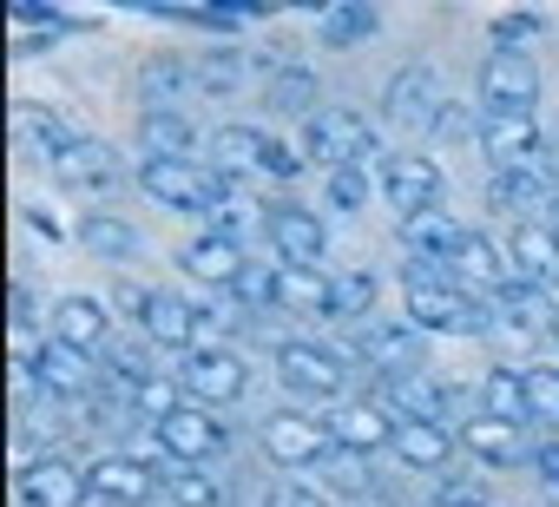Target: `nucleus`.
Segmentation results:
<instances>
[{
    "label": "nucleus",
    "instance_id": "f257e3e1",
    "mask_svg": "<svg viewBox=\"0 0 559 507\" xmlns=\"http://www.w3.org/2000/svg\"><path fill=\"white\" fill-rule=\"evenodd\" d=\"M402 291H408V330H421V337H487L493 330L487 304L467 297L461 284H448V264H408Z\"/></svg>",
    "mask_w": 559,
    "mask_h": 507
},
{
    "label": "nucleus",
    "instance_id": "f03ea898",
    "mask_svg": "<svg viewBox=\"0 0 559 507\" xmlns=\"http://www.w3.org/2000/svg\"><path fill=\"white\" fill-rule=\"evenodd\" d=\"M276 382H284V396L297 409H310V415L349 402V369L323 343H276Z\"/></svg>",
    "mask_w": 559,
    "mask_h": 507
},
{
    "label": "nucleus",
    "instance_id": "7ed1b4c3",
    "mask_svg": "<svg viewBox=\"0 0 559 507\" xmlns=\"http://www.w3.org/2000/svg\"><path fill=\"white\" fill-rule=\"evenodd\" d=\"M139 185H145L165 211H198V217H211V211L230 198V185H224L217 172H204L198 158H139Z\"/></svg>",
    "mask_w": 559,
    "mask_h": 507
},
{
    "label": "nucleus",
    "instance_id": "20e7f679",
    "mask_svg": "<svg viewBox=\"0 0 559 507\" xmlns=\"http://www.w3.org/2000/svg\"><path fill=\"white\" fill-rule=\"evenodd\" d=\"M310 158L330 165V172H343V165L369 172V158H389V152H382V139L369 132L362 113H349V106H323V113H310Z\"/></svg>",
    "mask_w": 559,
    "mask_h": 507
},
{
    "label": "nucleus",
    "instance_id": "39448f33",
    "mask_svg": "<svg viewBox=\"0 0 559 507\" xmlns=\"http://www.w3.org/2000/svg\"><path fill=\"white\" fill-rule=\"evenodd\" d=\"M152 435H158V455H171V468H204V461L224 455V441H230V428L217 422V409H198V402L171 409Z\"/></svg>",
    "mask_w": 559,
    "mask_h": 507
},
{
    "label": "nucleus",
    "instance_id": "423d86ee",
    "mask_svg": "<svg viewBox=\"0 0 559 507\" xmlns=\"http://www.w3.org/2000/svg\"><path fill=\"white\" fill-rule=\"evenodd\" d=\"M263 237L276 250V264H290V271H317L323 264V250H330V231L310 204H270L263 211Z\"/></svg>",
    "mask_w": 559,
    "mask_h": 507
},
{
    "label": "nucleus",
    "instance_id": "0eeeda50",
    "mask_svg": "<svg viewBox=\"0 0 559 507\" xmlns=\"http://www.w3.org/2000/svg\"><path fill=\"white\" fill-rule=\"evenodd\" d=\"M263 455L276 468H317L336 448H330L323 415H310V409H276V415H263Z\"/></svg>",
    "mask_w": 559,
    "mask_h": 507
},
{
    "label": "nucleus",
    "instance_id": "6e6552de",
    "mask_svg": "<svg viewBox=\"0 0 559 507\" xmlns=\"http://www.w3.org/2000/svg\"><path fill=\"white\" fill-rule=\"evenodd\" d=\"M539 99V67L526 47H493L480 60V106L487 113H533Z\"/></svg>",
    "mask_w": 559,
    "mask_h": 507
},
{
    "label": "nucleus",
    "instance_id": "1a4fd4ad",
    "mask_svg": "<svg viewBox=\"0 0 559 507\" xmlns=\"http://www.w3.org/2000/svg\"><path fill=\"white\" fill-rule=\"evenodd\" d=\"M178 389H185L198 409H224V402H237V396L250 389V369H243L237 350H185Z\"/></svg>",
    "mask_w": 559,
    "mask_h": 507
},
{
    "label": "nucleus",
    "instance_id": "9d476101",
    "mask_svg": "<svg viewBox=\"0 0 559 507\" xmlns=\"http://www.w3.org/2000/svg\"><path fill=\"white\" fill-rule=\"evenodd\" d=\"M441 191H448V178H441L435 158H421V152L382 158V198H389L402 217H415V211H441Z\"/></svg>",
    "mask_w": 559,
    "mask_h": 507
},
{
    "label": "nucleus",
    "instance_id": "9b49d317",
    "mask_svg": "<svg viewBox=\"0 0 559 507\" xmlns=\"http://www.w3.org/2000/svg\"><path fill=\"white\" fill-rule=\"evenodd\" d=\"M382 409H389V422H435V428L454 422V396H448V382H435L428 369L382 376Z\"/></svg>",
    "mask_w": 559,
    "mask_h": 507
},
{
    "label": "nucleus",
    "instance_id": "f8f14e48",
    "mask_svg": "<svg viewBox=\"0 0 559 507\" xmlns=\"http://www.w3.org/2000/svg\"><path fill=\"white\" fill-rule=\"evenodd\" d=\"M323 428H330V448H336V455L376 461V455L389 448V428H395V422H389L382 402H356V396H349V402H336V409L323 415Z\"/></svg>",
    "mask_w": 559,
    "mask_h": 507
},
{
    "label": "nucleus",
    "instance_id": "ddd939ff",
    "mask_svg": "<svg viewBox=\"0 0 559 507\" xmlns=\"http://www.w3.org/2000/svg\"><path fill=\"white\" fill-rule=\"evenodd\" d=\"M382 106H389V119L395 126H415V132H435V119H441V73L435 67H402L395 80H389V93H382Z\"/></svg>",
    "mask_w": 559,
    "mask_h": 507
},
{
    "label": "nucleus",
    "instance_id": "4468645a",
    "mask_svg": "<svg viewBox=\"0 0 559 507\" xmlns=\"http://www.w3.org/2000/svg\"><path fill=\"white\" fill-rule=\"evenodd\" d=\"M507 271L520 284H533V291H552L559 284V237H552V224H539V217L513 224V237H507Z\"/></svg>",
    "mask_w": 559,
    "mask_h": 507
},
{
    "label": "nucleus",
    "instance_id": "2eb2a0df",
    "mask_svg": "<svg viewBox=\"0 0 559 507\" xmlns=\"http://www.w3.org/2000/svg\"><path fill=\"white\" fill-rule=\"evenodd\" d=\"M47 343H67V350H80V356H106V343H112L106 304L86 297V291L60 297V304H53V337H47Z\"/></svg>",
    "mask_w": 559,
    "mask_h": 507
},
{
    "label": "nucleus",
    "instance_id": "dca6fc26",
    "mask_svg": "<svg viewBox=\"0 0 559 507\" xmlns=\"http://www.w3.org/2000/svg\"><path fill=\"white\" fill-rule=\"evenodd\" d=\"M21 500L27 507H80L86 500V468L67 455H34L21 468Z\"/></svg>",
    "mask_w": 559,
    "mask_h": 507
},
{
    "label": "nucleus",
    "instance_id": "f3484780",
    "mask_svg": "<svg viewBox=\"0 0 559 507\" xmlns=\"http://www.w3.org/2000/svg\"><path fill=\"white\" fill-rule=\"evenodd\" d=\"M53 178H60V185H73V191H86V198H106V191H119V185H126V165H119V152H112V145L80 139L73 152H60V158H53Z\"/></svg>",
    "mask_w": 559,
    "mask_h": 507
},
{
    "label": "nucleus",
    "instance_id": "a211bd4d",
    "mask_svg": "<svg viewBox=\"0 0 559 507\" xmlns=\"http://www.w3.org/2000/svg\"><path fill=\"white\" fill-rule=\"evenodd\" d=\"M539 119L533 113H487L480 119V152L493 158V172H507V165H533L539 158Z\"/></svg>",
    "mask_w": 559,
    "mask_h": 507
},
{
    "label": "nucleus",
    "instance_id": "6ab92c4d",
    "mask_svg": "<svg viewBox=\"0 0 559 507\" xmlns=\"http://www.w3.org/2000/svg\"><path fill=\"white\" fill-rule=\"evenodd\" d=\"M356 356L376 376H408V369H421V330H408V323H369L356 337Z\"/></svg>",
    "mask_w": 559,
    "mask_h": 507
},
{
    "label": "nucleus",
    "instance_id": "aec40b11",
    "mask_svg": "<svg viewBox=\"0 0 559 507\" xmlns=\"http://www.w3.org/2000/svg\"><path fill=\"white\" fill-rule=\"evenodd\" d=\"M86 494H106V500L139 507V500H152V494H158V474H152L139 455H99V461L86 468Z\"/></svg>",
    "mask_w": 559,
    "mask_h": 507
},
{
    "label": "nucleus",
    "instance_id": "412c9836",
    "mask_svg": "<svg viewBox=\"0 0 559 507\" xmlns=\"http://www.w3.org/2000/svg\"><path fill=\"white\" fill-rule=\"evenodd\" d=\"M395 231H402V250H408L415 264H454V250H461V237H467L448 211H415V217H402Z\"/></svg>",
    "mask_w": 559,
    "mask_h": 507
},
{
    "label": "nucleus",
    "instance_id": "4be33fe9",
    "mask_svg": "<svg viewBox=\"0 0 559 507\" xmlns=\"http://www.w3.org/2000/svg\"><path fill=\"white\" fill-rule=\"evenodd\" d=\"M461 284H474V297H493V291H507L513 284V271H507V250L493 244V237H480V231H467L461 237V250H454V264H448Z\"/></svg>",
    "mask_w": 559,
    "mask_h": 507
},
{
    "label": "nucleus",
    "instance_id": "5701e85b",
    "mask_svg": "<svg viewBox=\"0 0 559 507\" xmlns=\"http://www.w3.org/2000/svg\"><path fill=\"white\" fill-rule=\"evenodd\" d=\"M454 441H467V455H474V461H487V468H520V461L533 455V441H526V428H520V422H487V415H480V422H467Z\"/></svg>",
    "mask_w": 559,
    "mask_h": 507
},
{
    "label": "nucleus",
    "instance_id": "b1692460",
    "mask_svg": "<svg viewBox=\"0 0 559 507\" xmlns=\"http://www.w3.org/2000/svg\"><path fill=\"white\" fill-rule=\"evenodd\" d=\"M389 455H395L402 468H415V474H435V468L454 455V435L435 428V422H395V428H389Z\"/></svg>",
    "mask_w": 559,
    "mask_h": 507
},
{
    "label": "nucleus",
    "instance_id": "393cba45",
    "mask_svg": "<svg viewBox=\"0 0 559 507\" xmlns=\"http://www.w3.org/2000/svg\"><path fill=\"white\" fill-rule=\"evenodd\" d=\"M178 264H185L198 284H217V291H230V284H237V271H243V250H237L230 237L204 231V237H191V244L178 250Z\"/></svg>",
    "mask_w": 559,
    "mask_h": 507
},
{
    "label": "nucleus",
    "instance_id": "a878e982",
    "mask_svg": "<svg viewBox=\"0 0 559 507\" xmlns=\"http://www.w3.org/2000/svg\"><path fill=\"white\" fill-rule=\"evenodd\" d=\"M211 172H217L224 185L263 172V132H257V126H217V132H211Z\"/></svg>",
    "mask_w": 559,
    "mask_h": 507
},
{
    "label": "nucleus",
    "instance_id": "bb28decb",
    "mask_svg": "<svg viewBox=\"0 0 559 507\" xmlns=\"http://www.w3.org/2000/svg\"><path fill=\"white\" fill-rule=\"evenodd\" d=\"M487 317H500V330H513V337H539L546 323H552V310H546V291H533V284H507V291H493L487 297Z\"/></svg>",
    "mask_w": 559,
    "mask_h": 507
},
{
    "label": "nucleus",
    "instance_id": "cd10ccee",
    "mask_svg": "<svg viewBox=\"0 0 559 507\" xmlns=\"http://www.w3.org/2000/svg\"><path fill=\"white\" fill-rule=\"evenodd\" d=\"M139 330H145V343H165V350H191V304H185L178 291H145Z\"/></svg>",
    "mask_w": 559,
    "mask_h": 507
},
{
    "label": "nucleus",
    "instance_id": "c85d7f7f",
    "mask_svg": "<svg viewBox=\"0 0 559 507\" xmlns=\"http://www.w3.org/2000/svg\"><path fill=\"white\" fill-rule=\"evenodd\" d=\"M270 304H284L297 317H323L330 310V278L323 271H290V264H276L270 271Z\"/></svg>",
    "mask_w": 559,
    "mask_h": 507
},
{
    "label": "nucleus",
    "instance_id": "c756f323",
    "mask_svg": "<svg viewBox=\"0 0 559 507\" xmlns=\"http://www.w3.org/2000/svg\"><path fill=\"white\" fill-rule=\"evenodd\" d=\"M139 86H145V113H185L198 99V73L178 67V60H152L139 73Z\"/></svg>",
    "mask_w": 559,
    "mask_h": 507
},
{
    "label": "nucleus",
    "instance_id": "7c9ffc66",
    "mask_svg": "<svg viewBox=\"0 0 559 507\" xmlns=\"http://www.w3.org/2000/svg\"><path fill=\"white\" fill-rule=\"evenodd\" d=\"M34 376H40V389H53V396H86V389H93V356H80V350H67V343H47V350L34 356Z\"/></svg>",
    "mask_w": 559,
    "mask_h": 507
},
{
    "label": "nucleus",
    "instance_id": "2f4dec72",
    "mask_svg": "<svg viewBox=\"0 0 559 507\" xmlns=\"http://www.w3.org/2000/svg\"><path fill=\"white\" fill-rule=\"evenodd\" d=\"M139 139H145V158H191L198 152L191 113H145L139 119Z\"/></svg>",
    "mask_w": 559,
    "mask_h": 507
},
{
    "label": "nucleus",
    "instance_id": "473e14b6",
    "mask_svg": "<svg viewBox=\"0 0 559 507\" xmlns=\"http://www.w3.org/2000/svg\"><path fill=\"white\" fill-rule=\"evenodd\" d=\"M487 198H493L500 211H520V224H526V211H539V204H552V191H546V178H539V165H507V172H493V185H487Z\"/></svg>",
    "mask_w": 559,
    "mask_h": 507
},
{
    "label": "nucleus",
    "instance_id": "72a5a7b5",
    "mask_svg": "<svg viewBox=\"0 0 559 507\" xmlns=\"http://www.w3.org/2000/svg\"><path fill=\"white\" fill-rule=\"evenodd\" d=\"M80 244L93 250V258H132V250H139V231H132L126 217H112V211H86Z\"/></svg>",
    "mask_w": 559,
    "mask_h": 507
},
{
    "label": "nucleus",
    "instance_id": "f704fd0d",
    "mask_svg": "<svg viewBox=\"0 0 559 507\" xmlns=\"http://www.w3.org/2000/svg\"><path fill=\"white\" fill-rule=\"evenodd\" d=\"M376 310V278L369 271H343V278H330V310L323 317H336V323H362Z\"/></svg>",
    "mask_w": 559,
    "mask_h": 507
},
{
    "label": "nucleus",
    "instance_id": "c9c22d12",
    "mask_svg": "<svg viewBox=\"0 0 559 507\" xmlns=\"http://www.w3.org/2000/svg\"><path fill=\"white\" fill-rule=\"evenodd\" d=\"M480 409H487V422H520V428H526V389H520V369H487V382H480Z\"/></svg>",
    "mask_w": 559,
    "mask_h": 507
},
{
    "label": "nucleus",
    "instance_id": "e433bc0d",
    "mask_svg": "<svg viewBox=\"0 0 559 507\" xmlns=\"http://www.w3.org/2000/svg\"><path fill=\"white\" fill-rule=\"evenodd\" d=\"M165 500L171 507H224V481L204 468H171L165 474Z\"/></svg>",
    "mask_w": 559,
    "mask_h": 507
},
{
    "label": "nucleus",
    "instance_id": "4c0bfd02",
    "mask_svg": "<svg viewBox=\"0 0 559 507\" xmlns=\"http://www.w3.org/2000/svg\"><path fill=\"white\" fill-rule=\"evenodd\" d=\"M520 389H526V422L559 428V369H520Z\"/></svg>",
    "mask_w": 559,
    "mask_h": 507
},
{
    "label": "nucleus",
    "instance_id": "58836bf2",
    "mask_svg": "<svg viewBox=\"0 0 559 507\" xmlns=\"http://www.w3.org/2000/svg\"><path fill=\"white\" fill-rule=\"evenodd\" d=\"M132 409H139V415L158 428L171 409H185V389H178V376H145V382L132 389Z\"/></svg>",
    "mask_w": 559,
    "mask_h": 507
},
{
    "label": "nucleus",
    "instance_id": "ea45409f",
    "mask_svg": "<svg viewBox=\"0 0 559 507\" xmlns=\"http://www.w3.org/2000/svg\"><path fill=\"white\" fill-rule=\"evenodd\" d=\"M27 139H34V145H40V158L53 165V158H60V152H73V145H80L86 132H73V126H67L60 113H34V119H27Z\"/></svg>",
    "mask_w": 559,
    "mask_h": 507
},
{
    "label": "nucleus",
    "instance_id": "a19ab883",
    "mask_svg": "<svg viewBox=\"0 0 559 507\" xmlns=\"http://www.w3.org/2000/svg\"><path fill=\"white\" fill-rule=\"evenodd\" d=\"M317 34H323L330 47H349V40H369V34H376V14H369V8H336V14L317 21Z\"/></svg>",
    "mask_w": 559,
    "mask_h": 507
},
{
    "label": "nucleus",
    "instance_id": "79ce46f5",
    "mask_svg": "<svg viewBox=\"0 0 559 507\" xmlns=\"http://www.w3.org/2000/svg\"><path fill=\"white\" fill-rule=\"evenodd\" d=\"M428 500L435 507H487V481L480 474H441Z\"/></svg>",
    "mask_w": 559,
    "mask_h": 507
},
{
    "label": "nucleus",
    "instance_id": "37998d69",
    "mask_svg": "<svg viewBox=\"0 0 559 507\" xmlns=\"http://www.w3.org/2000/svg\"><path fill=\"white\" fill-rule=\"evenodd\" d=\"M330 204H336V211H362V204H369V172H356V165L330 172Z\"/></svg>",
    "mask_w": 559,
    "mask_h": 507
},
{
    "label": "nucleus",
    "instance_id": "c03bdc74",
    "mask_svg": "<svg viewBox=\"0 0 559 507\" xmlns=\"http://www.w3.org/2000/svg\"><path fill=\"white\" fill-rule=\"evenodd\" d=\"M276 99H284V113H310V99H317V80H310L304 67H284V73H276Z\"/></svg>",
    "mask_w": 559,
    "mask_h": 507
},
{
    "label": "nucleus",
    "instance_id": "a18cd8bd",
    "mask_svg": "<svg viewBox=\"0 0 559 507\" xmlns=\"http://www.w3.org/2000/svg\"><path fill=\"white\" fill-rule=\"evenodd\" d=\"M270 507H336V500H330V487H317V481H276Z\"/></svg>",
    "mask_w": 559,
    "mask_h": 507
},
{
    "label": "nucleus",
    "instance_id": "49530a36",
    "mask_svg": "<svg viewBox=\"0 0 559 507\" xmlns=\"http://www.w3.org/2000/svg\"><path fill=\"white\" fill-rule=\"evenodd\" d=\"M270 271H276V264H270ZM270 271H263V264H243V271H237V284H230V297H237V304H250V310H257V304H270Z\"/></svg>",
    "mask_w": 559,
    "mask_h": 507
},
{
    "label": "nucleus",
    "instance_id": "de8ad7c7",
    "mask_svg": "<svg viewBox=\"0 0 559 507\" xmlns=\"http://www.w3.org/2000/svg\"><path fill=\"white\" fill-rule=\"evenodd\" d=\"M263 172H270V178H297L304 165H297V152H290L284 139H270V132H263Z\"/></svg>",
    "mask_w": 559,
    "mask_h": 507
},
{
    "label": "nucleus",
    "instance_id": "09e8293b",
    "mask_svg": "<svg viewBox=\"0 0 559 507\" xmlns=\"http://www.w3.org/2000/svg\"><path fill=\"white\" fill-rule=\"evenodd\" d=\"M533 34H539L533 14H507V21H493V47H520V40H533Z\"/></svg>",
    "mask_w": 559,
    "mask_h": 507
},
{
    "label": "nucleus",
    "instance_id": "8fccbe9b",
    "mask_svg": "<svg viewBox=\"0 0 559 507\" xmlns=\"http://www.w3.org/2000/svg\"><path fill=\"white\" fill-rule=\"evenodd\" d=\"M526 461H533V474H539L546 487H559V435H546V441H533V455H526Z\"/></svg>",
    "mask_w": 559,
    "mask_h": 507
},
{
    "label": "nucleus",
    "instance_id": "3c124183",
    "mask_svg": "<svg viewBox=\"0 0 559 507\" xmlns=\"http://www.w3.org/2000/svg\"><path fill=\"white\" fill-rule=\"evenodd\" d=\"M330 461H336L330 487H343V494H362V468H369V461H356V455H330Z\"/></svg>",
    "mask_w": 559,
    "mask_h": 507
},
{
    "label": "nucleus",
    "instance_id": "603ef678",
    "mask_svg": "<svg viewBox=\"0 0 559 507\" xmlns=\"http://www.w3.org/2000/svg\"><path fill=\"white\" fill-rule=\"evenodd\" d=\"M533 165H539V178H546V191L559 198V132H552V139L539 145V158H533Z\"/></svg>",
    "mask_w": 559,
    "mask_h": 507
},
{
    "label": "nucleus",
    "instance_id": "864d4df0",
    "mask_svg": "<svg viewBox=\"0 0 559 507\" xmlns=\"http://www.w3.org/2000/svg\"><path fill=\"white\" fill-rule=\"evenodd\" d=\"M546 337H552V343H559V310H552V323H546Z\"/></svg>",
    "mask_w": 559,
    "mask_h": 507
},
{
    "label": "nucleus",
    "instance_id": "5fc2aeb1",
    "mask_svg": "<svg viewBox=\"0 0 559 507\" xmlns=\"http://www.w3.org/2000/svg\"><path fill=\"white\" fill-rule=\"evenodd\" d=\"M552 237H559V198H552Z\"/></svg>",
    "mask_w": 559,
    "mask_h": 507
},
{
    "label": "nucleus",
    "instance_id": "6e6d98bb",
    "mask_svg": "<svg viewBox=\"0 0 559 507\" xmlns=\"http://www.w3.org/2000/svg\"><path fill=\"white\" fill-rule=\"evenodd\" d=\"M356 507H389V500H356Z\"/></svg>",
    "mask_w": 559,
    "mask_h": 507
}]
</instances>
